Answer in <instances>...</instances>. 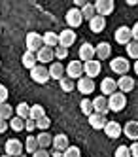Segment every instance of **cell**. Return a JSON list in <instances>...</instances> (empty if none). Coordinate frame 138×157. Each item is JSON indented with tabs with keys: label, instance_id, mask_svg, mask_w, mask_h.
<instances>
[{
	"label": "cell",
	"instance_id": "19",
	"mask_svg": "<svg viewBox=\"0 0 138 157\" xmlns=\"http://www.w3.org/2000/svg\"><path fill=\"white\" fill-rule=\"evenodd\" d=\"M36 59H38V64H48V63H53V59H55V53H53V49L51 48H42L38 53H36Z\"/></svg>",
	"mask_w": 138,
	"mask_h": 157
},
{
	"label": "cell",
	"instance_id": "44",
	"mask_svg": "<svg viewBox=\"0 0 138 157\" xmlns=\"http://www.w3.org/2000/svg\"><path fill=\"white\" fill-rule=\"evenodd\" d=\"M129 150L132 157H138V142H132V146H129Z\"/></svg>",
	"mask_w": 138,
	"mask_h": 157
},
{
	"label": "cell",
	"instance_id": "2",
	"mask_svg": "<svg viewBox=\"0 0 138 157\" xmlns=\"http://www.w3.org/2000/svg\"><path fill=\"white\" fill-rule=\"evenodd\" d=\"M30 78H32V82H36V83H48L51 80V76H49V68L48 66H44V64H36L34 68L30 70Z\"/></svg>",
	"mask_w": 138,
	"mask_h": 157
},
{
	"label": "cell",
	"instance_id": "30",
	"mask_svg": "<svg viewBox=\"0 0 138 157\" xmlns=\"http://www.w3.org/2000/svg\"><path fill=\"white\" fill-rule=\"evenodd\" d=\"M42 117H45V108H44L42 104H32V106H30V119L38 121V119H42Z\"/></svg>",
	"mask_w": 138,
	"mask_h": 157
},
{
	"label": "cell",
	"instance_id": "39",
	"mask_svg": "<svg viewBox=\"0 0 138 157\" xmlns=\"http://www.w3.org/2000/svg\"><path fill=\"white\" fill-rule=\"evenodd\" d=\"M53 53H55L57 61H63V59H66V57H68V49H66V48H63V46L55 48V49H53Z\"/></svg>",
	"mask_w": 138,
	"mask_h": 157
},
{
	"label": "cell",
	"instance_id": "31",
	"mask_svg": "<svg viewBox=\"0 0 138 157\" xmlns=\"http://www.w3.org/2000/svg\"><path fill=\"white\" fill-rule=\"evenodd\" d=\"M25 150H27V153H36L40 150L38 138L36 136H27V140H25Z\"/></svg>",
	"mask_w": 138,
	"mask_h": 157
},
{
	"label": "cell",
	"instance_id": "12",
	"mask_svg": "<svg viewBox=\"0 0 138 157\" xmlns=\"http://www.w3.org/2000/svg\"><path fill=\"white\" fill-rule=\"evenodd\" d=\"M100 91H102V97H112L113 93H117V82L113 78H104L100 82Z\"/></svg>",
	"mask_w": 138,
	"mask_h": 157
},
{
	"label": "cell",
	"instance_id": "36",
	"mask_svg": "<svg viewBox=\"0 0 138 157\" xmlns=\"http://www.w3.org/2000/svg\"><path fill=\"white\" fill-rule=\"evenodd\" d=\"M125 49H127V55L131 59H134V61H138V42H131V44H127L125 46Z\"/></svg>",
	"mask_w": 138,
	"mask_h": 157
},
{
	"label": "cell",
	"instance_id": "9",
	"mask_svg": "<svg viewBox=\"0 0 138 157\" xmlns=\"http://www.w3.org/2000/svg\"><path fill=\"white\" fill-rule=\"evenodd\" d=\"M113 38H116L117 44H123V46H127V44L132 42V29L127 27V25H123L116 30V34H113Z\"/></svg>",
	"mask_w": 138,
	"mask_h": 157
},
{
	"label": "cell",
	"instance_id": "49",
	"mask_svg": "<svg viewBox=\"0 0 138 157\" xmlns=\"http://www.w3.org/2000/svg\"><path fill=\"white\" fill-rule=\"evenodd\" d=\"M2 157H10V155H6V153H4V155H2Z\"/></svg>",
	"mask_w": 138,
	"mask_h": 157
},
{
	"label": "cell",
	"instance_id": "51",
	"mask_svg": "<svg viewBox=\"0 0 138 157\" xmlns=\"http://www.w3.org/2000/svg\"><path fill=\"white\" fill-rule=\"evenodd\" d=\"M0 66H2V63H0Z\"/></svg>",
	"mask_w": 138,
	"mask_h": 157
},
{
	"label": "cell",
	"instance_id": "24",
	"mask_svg": "<svg viewBox=\"0 0 138 157\" xmlns=\"http://www.w3.org/2000/svg\"><path fill=\"white\" fill-rule=\"evenodd\" d=\"M44 46H45V48H51V49L59 48V34H57V32H53V30L44 32Z\"/></svg>",
	"mask_w": 138,
	"mask_h": 157
},
{
	"label": "cell",
	"instance_id": "38",
	"mask_svg": "<svg viewBox=\"0 0 138 157\" xmlns=\"http://www.w3.org/2000/svg\"><path fill=\"white\" fill-rule=\"evenodd\" d=\"M63 157H82V150H79L78 146H70V148L63 153Z\"/></svg>",
	"mask_w": 138,
	"mask_h": 157
},
{
	"label": "cell",
	"instance_id": "37",
	"mask_svg": "<svg viewBox=\"0 0 138 157\" xmlns=\"http://www.w3.org/2000/svg\"><path fill=\"white\" fill-rule=\"evenodd\" d=\"M49 125H51V119H49L48 116L36 121V129H40L42 132H45V131H48V129H49Z\"/></svg>",
	"mask_w": 138,
	"mask_h": 157
},
{
	"label": "cell",
	"instance_id": "10",
	"mask_svg": "<svg viewBox=\"0 0 138 157\" xmlns=\"http://www.w3.org/2000/svg\"><path fill=\"white\" fill-rule=\"evenodd\" d=\"M78 57H79L82 63L95 61V46H93V44H89V42L82 44V46H79V51H78Z\"/></svg>",
	"mask_w": 138,
	"mask_h": 157
},
{
	"label": "cell",
	"instance_id": "13",
	"mask_svg": "<svg viewBox=\"0 0 138 157\" xmlns=\"http://www.w3.org/2000/svg\"><path fill=\"white\" fill-rule=\"evenodd\" d=\"M102 70V66H100V61H89V63H83V76L91 78V80H95V76H98Z\"/></svg>",
	"mask_w": 138,
	"mask_h": 157
},
{
	"label": "cell",
	"instance_id": "29",
	"mask_svg": "<svg viewBox=\"0 0 138 157\" xmlns=\"http://www.w3.org/2000/svg\"><path fill=\"white\" fill-rule=\"evenodd\" d=\"M79 110H82V114L87 116V117H89L91 114H95V110H93V100L87 98V97H83L82 102H79Z\"/></svg>",
	"mask_w": 138,
	"mask_h": 157
},
{
	"label": "cell",
	"instance_id": "20",
	"mask_svg": "<svg viewBox=\"0 0 138 157\" xmlns=\"http://www.w3.org/2000/svg\"><path fill=\"white\" fill-rule=\"evenodd\" d=\"M117 89H119V93H131L132 89H134V80H132V76H121L119 80H117Z\"/></svg>",
	"mask_w": 138,
	"mask_h": 157
},
{
	"label": "cell",
	"instance_id": "27",
	"mask_svg": "<svg viewBox=\"0 0 138 157\" xmlns=\"http://www.w3.org/2000/svg\"><path fill=\"white\" fill-rule=\"evenodd\" d=\"M36 138H38V146H40V150H48L49 146L53 144V136H51L48 131H45V132H40Z\"/></svg>",
	"mask_w": 138,
	"mask_h": 157
},
{
	"label": "cell",
	"instance_id": "32",
	"mask_svg": "<svg viewBox=\"0 0 138 157\" xmlns=\"http://www.w3.org/2000/svg\"><path fill=\"white\" fill-rule=\"evenodd\" d=\"M59 83H61V89H63L64 93H72L74 89H76V82L72 80V78H68V76H64Z\"/></svg>",
	"mask_w": 138,
	"mask_h": 157
},
{
	"label": "cell",
	"instance_id": "3",
	"mask_svg": "<svg viewBox=\"0 0 138 157\" xmlns=\"http://www.w3.org/2000/svg\"><path fill=\"white\" fill-rule=\"evenodd\" d=\"M23 150H25V144H23L21 140H17V138H10L4 144V151L10 157H21L23 155Z\"/></svg>",
	"mask_w": 138,
	"mask_h": 157
},
{
	"label": "cell",
	"instance_id": "18",
	"mask_svg": "<svg viewBox=\"0 0 138 157\" xmlns=\"http://www.w3.org/2000/svg\"><path fill=\"white\" fill-rule=\"evenodd\" d=\"M123 134L132 142H138V121H127L123 127Z\"/></svg>",
	"mask_w": 138,
	"mask_h": 157
},
{
	"label": "cell",
	"instance_id": "8",
	"mask_svg": "<svg viewBox=\"0 0 138 157\" xmlns=\"http://www.w3.org/2000/svg\"><path fill=\"white\" fill-rule=\"evenodd\" d=\"M66 76L72 78V80H79V78H83V63L82 61H70L66 66Z\"/></svg>",
	"mask_w": 138,
	"mask_h": 157
},
{
	"label": "cell",
	"instance_id": "4",
	"mask_svg": "<svg viewBox=\"0 0 138 157\" xmlns=\"http://www.w3.org/2000/svg\"><path fill=\"white\" fill-rule=\"evenodd\" d=\"M110 68H112V72H116L119 76H127V72L131 68V63L127 57H113L110 61Z\"/></svg>",
	"mask_w": 138,
	"mask_h": 157
},
{
	"label": "cell",
	"instance_id": "14",
	"mask_svg": "<svg viewBox=\"0 0 138 157\" xmlns=\"http://www.w3.org/2000/svg\"><path fill=\"white\" fill-rule=\"evenodd\" d=\"M112 55V46L108 42H100L95 46V59L97 61H106Z\"/></svg>",
	"mask_w": 138,
	"mask_h": 157
},
{
	"label": "cell",
	"instance_id": "35",
	"mask_svg": "<svg viewBox=\"0 0 138 157\" xmlns=\"http://www.w3.org/2000/svg\"><path fill=\"white\" fill-rule=\"evenodd\" d=\"M10 127L13 129L15 132H21L23 129H25V119H21V117H17V116H13L10 119Z\"/></svg>",
	"mask_w": 138,
	"mask_h": 157
},
{
	"label": "cell",
	"instance_id": "33",
	"mask_svg": "<svg viewBox=\"0 0 138 157\" xmlns=\"http://www.w3.org/2000/svg\"><path fill=\"white\" fill-rule=\"evenodd\" d=\"M82 15H83V19H87V21H93L95 19V15H97V12H95V4H85L83 8H82Z\"/></svg>",
	"mask_w": 138,
	"mask_h": 157
},
{
	"label": "cell",
	"instance_id": "17",
	"mask_svg": "<svg viewBox=\"0 0 138 157\" xmlns=\"http://www.w3.org/2000/svg\"><path fill=\"white\" fill-rule=\"evenodd\" d=\"M74 42H76V32L72 29H66V30H63L61 34H59V46H63L66 49L70 48Z\"/></svg>",
	"mask_w": 138,
	"mask_h": 157
},
{
	"label": "cell",
	"instance_id": "21",
	"mask_svg": "<svg viewBox=\"0 0 138 157\" xmlns=\"http://www.w3.org/2000/svg\"><path fill=\"white\" fill-rule=\"evenodd\" d=\"M64 72H66V68L59 63V61H53L51 64H49V76H51V80H63L64 78Z\"/></svg>",
	"mask_w": 138,
	"mask_h": 157
},
{
	"label": "cell",
	"instance_id": "50",
	"mask_svg": "<svg viewBox=\"0 0 138 157\" xmlns=\"http://www.w3.org/2000/svg\"><path fill=\"white\" fill-rule=\"evenodd\" d=\"M21 157H27V155H25V153H23V155H21Z\"/></svg>",
	"mask_w": 138,
	"mask_h": 157
},
{
	"label": "cell",
	"instance_id": "46",
	"mask_svg": "<svg viewBox=\"0 0 138 157\" xmlns=\"http://www.w3.org/2000/svg\"><path fill=\"white\" fill-rule=\"evenodd\" d=\"M132 40H134V42H138V21H136L134 27H132Z\"/></svg>",
	"mask_w": 138,
	"mask_h": 157
},
{
	"label": "cell",
	"instance_id": "41",
	"mask_svg": "<svg viewBox=\"0 0 138 157\" xmlns=\"http://www.w3.org/2000/svg\"><path fill=\"white\" fill-rule=\"evenodd\" d=\"M8 97H10V91H8V87L0 83V104L8 102Z\"/></svg>",
	"mask_w": 138,
	"mask_h": 157
},
{
	"label": "cell",
	"instance_id": "45",
	"mask_svg": "<svg viewBox=\"0 0 138 157\" xmlns=\"http://www.w3.org/2000/svg\"><path fill=\"white\" fill-rule=\"evenodd\" d=\"M8 127H10V121L0 119V134H2V132H6V131H8Z\"/></svg>",
	"mask_w": 138,
	"mask_h": 157
},
{
	"label": "cell",
	"instance_id": "25",
	"mask_svg": "<svg viewBox=\"0 0 138 157\" xmlns=\"http://www.w3.org/2000/svg\"><path fill=\"white\" fill-rule=\"evenodd\" d=\"M89 29L91 32H95V34H98V32H102L106 29V17H102V15H95L93 21H89Z\"/></svg>",
	"mask_w": 138,
	"mask_h": 157
},
{
	"label": "cell",
	"instance_id": "15",
	"mask_svg": "<svg viewBox=\"0 0 138 157\" xmlns=\"http://www.w3.org/2000/svg\"><path fill=\"white\" fill-rule=\"evenodd\" d=\"M53 151H59V153H64L68 148H70V144H68V136L66 134H55L53 136Z\"/></svg>",
	"mask_w": 138,
	"mask_h": 157
},
{
	"label": "cell",
	"instance_id": "48",
	"mask_svg": "<svg viewBox=\"0 0 138 157\" xmlns=\"http://www.w3.org/2000/svg\"><path fill=\"white\" fill-rule=\"evenodd\" d=\"M134 74L138 76V61H134Z\"/></svg>",
	"mask_w": 138,
	"mask_h": 157
},
{
	"label": "cell",
	"instance_id": "11",
	"mask_svg": "<svg viewBox=\"0 0 138 157\" xmlns=\"http://www.w3.org/2000/svg\"><path fill=\"white\" fill-rule=\"evenodd\" d=\"M113 10H116L113 0H97V2H95V12H97V15L106 17V15H110L113 12Z\"/></svg>",
	"mask_w": 138,
	"mask_h": 157
},
{
	"label": "cell",
	"instance_id": "16",
	"mask_svg": "<svg viewBox=\"0 0 138 157\" xmlns=\"http://www.w3.org/2000/svg\"><path fill=\"white\" fill-rule=\"evenodd\" d=\"M93 110H95V114L106 116L108 112H110V108H108V98L102 97V95L95 97V98H93Z\"/></svg>",
	"mask_w": 138,
	"mask_h": 157
},
{
	"label": "cell",
	"instance_id": "34",
	"mask_svg": "<svg viewBox=\"0 0 138 157\" xmlns=\"http://www.w3.org/2000/svg\"><path fill=\"white\" fill-rule=\"evenodd\" d=\"M11 114H13V108H11V104H8V102L0 104V119L8 121V119H11V117H13Z\"/></svg>",
	"mask_w": 138,
	"mask_h": 157
},
{
	"label": "cell",
	"instance_id": "22",
	"mask_svg": "<svg viewBox=\"0 0 138 157\" xmlns=\"http://www.w3.org/2000/svg\"><path fill=\"white\" fill-rule=\"evenodd\" d=\"M104 132H106V136H108V138H117V136H121L123 127L119 125L117 121H108V123H106V127H104Z\"/></svg>",
	"mask_w": 138,
	"mask_h": 157
},
{
	"label": "cell",
	"instance_id": "42",
	"mask_svg": "<svg viewBox=\"0 0 138 157\" xmlns=\"http://www.w3.org/2000/svg\"><path fill=\"white\" fill-rule=\"evenodd\" d=\"M25 129L30 132V131H34V129H36V121H34V119H27L25 121Z\"/></svg>",
	"mask_w": 138,
	"mask_h": 157
},
{
	"label": "cell",
	"instance_id": "5",
	"mask_svg": "<svg viewBox=\"0 0 138 157\" xmlns=\"http://www.w3.org/2000/svg\"><path fill=\"white\" fill-rule=\"evenodd\" d=\"M125 106H127V97L123 93H113L112 97H108V108L110 112H123Z\"/></svg>",
	"mask_w": 138,
	"mask_h": 157
},
{
	"label": "cell",
	"instance_id": "40",
	"mask_svg": "<svg viewBox=\"0 0 138 157\" xmlns=\"http://www.w3.org/2000/svg\"><path fill=\"white\" fill-rule=\"evenodd\" d=\"M113 157H132V155H131L129 146H119L116 150V153H113Z\"/></svg>",
	"mask_w": 138,
	"mask_h": 157
},
{
	"label": "cell",
	"instance_id": "28",
	"mask_svg": "<svg viewBox=\"0 0 138 157\" xmlns=\"http://www.w3.org/2000/svg\"><path fill=\"white\" fill-rule=\"evenodd\" d=\"M15 114H17V117H21V119H30V104H27V102H21V104H17L15 106Z\"/></svg>",
	"mask_w": 138,
	"mask_h": 157
},
{
	"label": "cell",
	"instance_id": "26",
	"mask_svg": "<svg viewBox=\"0 0 138 157\" xmlns=\"http://www.w3.org/2000/svg\"><path fill=\"white\" fill-rule=\"evenodd\" d=\"M21 63H23V66H25V68L32 70L34 66L38 64V59H36V53H30V51H25V53H23V57H21Z\"/></svg>",
	"mask_w": 138,
	"mask_h": 157
},
{
	"label": "cell",
	"instance_id": "6",
	"mask_svg": "<svg viewBox=\"0 0 138 157\" xmlns=\"http://www.w3.org/2000/svg\"><path fill=\"white\" fill-rule=\"evenodd\" d=\"M66 25L68 29H78L79 25L83 23V15H82V10H78V8H70L66 12Z\"/></svg>",
	"mask_w": 138,
	"mask_h": 157
},
{
	"label": "cell",
	"instance_id": "1",
	"mask_svg": "<svg viewBox=\"0 0 138 157\" xmlns=\"http://www.w3.org/2000/svg\"><path fill=\"white\" fill-rule=\"evenodd\" d=\"M25 44H27V51H30V53H38V51L44 48V36L32 30V32H29V34H27Z\"/></svg>",
	"mask_w": 138,
	"mask_h": 157
},
{
	"label": "cell",
	"instance_id": "43",
	"mask_svg": "<svg viewBox=\"0 0 138 157\" xmlns=\"http://www.w3.org/2000/svg\"><path fill=\"white\" fill-rule=\"evenodd\" d=\"M32 157H51V153L48 150H38L36 153H32Z\"/></svg>",
	"mask_w": 138,
	"mask_h": 157
},
{
	"label": "cell",
	"instance_id": "7",
	"mask_svg": "<svg viewBox=\"0 0 138 157\" xmlns=\"http://www.w3.org/2000/svg\"><path fill=\"white\" fill-rule=\"evenodd\" d=\"M76 89L79 93H82L83 97H89L91 93L95 91V80H91V78L83 76V78H79V80L76 82Z\"/></svg>",
	"mask_w": 138,
	"mask_h": 157
},
{
	"label": "cell",
	"instance_id": "47",
	"mask_svg": "<svg viewBox=\"0 0 138 157\" xmlns=\"http://www.w3.org/2000/svg\"><path fill=\"white\" fill-rule=\"evenodd\" d=\"M51 155L53 157H63V153H59V151H51Z\"/></svg>",
	"mask_w": 138,
	"mask_h": 157
},
{
	"label": "cell",
	"instance_id": "23",
	"mask_svg": "<svg viewBox=\"0 0 138 157\" xmlns=\"http://www.w3.org/2000/svg\"><path fill=\"white\" fill-rule=\"evenodd\" d=\"M87 119H89V125L93 127L95 131H100V129H104V127H106V123H108L106 116H100V114H91Z\"/></svg>",
	"mask_w": 138,
	"mask_h": 157
}]
</instances>
